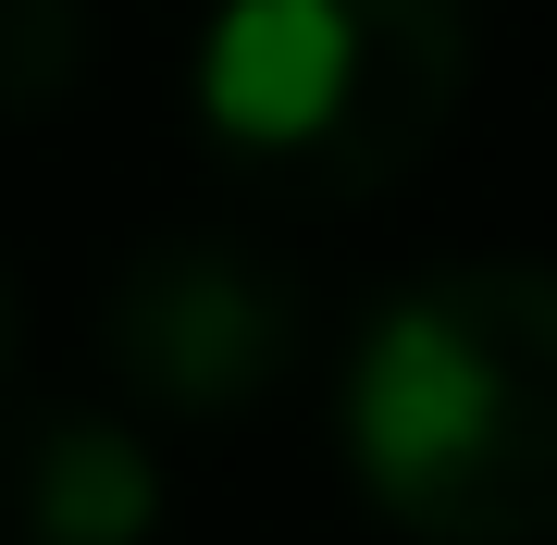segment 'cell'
<instances>
[{
	"label": "cell",
	"mask_w": 557,
	"mask_h": 545,
	"mask_svg": "<svg viewBox=\"0 0 557 545\" xmlns=\"http://www.w3.org/2000/svg\"><path fill=\"white\" fill-rule=\"evenodd\" d=\"M112 372L174 422H236L298 360V285L236 236H174L112 285Z\"/></svg>",
	"instance_id": "3"
},
{
	"label": "cell",
	"mask_w": 557,
	"mask_h": 545,
	"mask_svg": "<svg viewBox=\"0 0 557 545\" xmlns=\"http://www.w3.org/2000/svg\"><path fill=\"white\" fill-rule=\"evenodd\" d=\"M0 360H13V273H0Z\"/></svg>",
	"instance_id": "5"
},
{
	"label": "cell",
	"mask_w": 557,
	"mask_h": 545,
	"mask_svg": "<svg viewBox=\"0 0 557 545\" xmlns=\"http://www.w3.org/2000/svg\"><path fill=\"white\" fill-rule=\"evenodd\" d=\"M347 471L421 545H557V273H421L347 347Z\"/></svg>",
	"instance_id": "1"
},
{
	"label": "cell",
	"mask_w": 557,
	"mask_h": 545,
	"mask_svg": "<svg viewBox=\"0 0 557 545\" xmlns=\"http://www.w3.org/2000/svg\"><path fill=\"white\" fill-rule=\"evenodd\" d=\"M13 521L25 545H149L161 521V459L124 409H50L13 446Z\"/></svg>",
	"instance_id": "4"
},
{
	"label": "cell",
	"mask_w": 557,
	"mask_h": 545,
	"mask_svg": "<svg viewBox=\"0 0 557 545\" xmlns=\"http://www.w3.org/2000/svg\"><path fill=\"white\" fill-rule=\"evenodd\" d=\"M471 0H223L199 38V124L223 162L310 199H372L458 124Z\"/></svg>",
	"instance_id": "2"
}]
</instances>
